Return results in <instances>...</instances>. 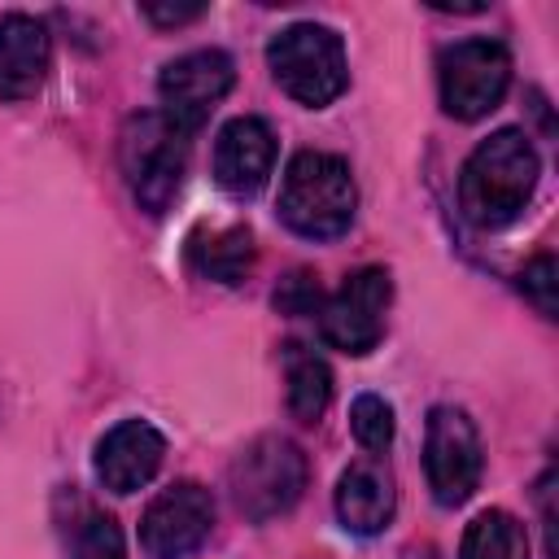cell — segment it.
<instances>
[{
	"label": "cell",
	"mask_w": 559,
	"mask_h": 559,
	"mask_svg": "<svg viewBox=\"0 0 559 559\" xmlns=\"http://www.w3.org/2000/svg\"><path fill=\"white\" fill-rule=\"evenodd\" d=\"M537 179H542V157H537L533 140L520 127L493 131L463 162V175H459L463 218L480 231L511 227L528 210Z\"/></svg>",
	"instance_id": "1"
},
{
	"label": "cell",
	"mask_w": 559,
	"mask_h": 559,
	"mask_svg": "<svg viewBox=\"0 0 559 559\" xmlns=\"http://www.w3.org/2000/svg\"><path fill=\"white\" fill-rule=\"evenodd\" d=\"M227 485H231V498L245 520H253V524L275 520L284 511H293L306 489V454L280 432L253 437L231 459Z\"/></svg>",
	"instance_id": "5"
},
{
	"label": "cell",
	"mask_w": 559,
	"mask_h": 559,
	"mask_svg": "<svg viewBox=\"0 0 559 559\" xmlns=\"http://www.w3.org/2000/svg\"><path fill=\"white\" fill-rule=\"evenodd\" d=\"M393 502H397L393 476L376 459L349 463L341 472V480H336V515H341V524L349 533H362V537L380 533L393 520Z\"/></svg>",
	"instance_id": "14"
},
{
	"label": "cell",
	"mask_w": 559,
	"mask_h": 559,
	"mask_svg": "<svg viewBox=\"0 0 559 559\" xmlns=\"http://www.w3.org/2000/svg\"><path fill=\"white\" fill-rule=\"evenodd\" d=\"M437 83H441V109L459 122H476L498 109V100L511 87V52L498 39H454L437 57Z\"/></svg>",
	"instance_id": "6"
},
{
	"label": "cell",
	"mask_w": 559,
	"mask_h": 559,
	"mask_svg": "<svg viewBox=\"0 0 559 559\" xmlns=\"http://www.w3.org/2000/svg\"><path fill=\"white\" fill-rule=\"evenodd\" d=\"M188 262L197 275L214 284H240L253 271V236L249 227H218V231H197L188 240Z\"/></svg>",
	"instance_id": "15"
},
{
	"label": "cell",
	"mask_w": 559,
	"mask_h": 559,
	"mask_svg": "<svg viewBox=\"0 0 559 559\" xmlns=\"http://www.w3.org/2000/svg\"><path fill=\"white\" fill-rule=\"evenodd\" d=\"M140 13L153 26H183V22H197L205 13V4H140Z\"/></svg>",
	"instance_id": "22"
},
{
	"label": "cell",
	"mask_w": 559,
	"mask_h": 559,
	"mask_svg": "<svg viewBox=\"0 0 559 559\" xmlns=\"http://www.w3.org/2000/svg\"><path fill=\"white\" fill-rule=\"evenodd\" d=\"M349 428L362 450H384L393 441V406L380 393H358L349 406Z\"/></svg>",
	"instance_id": "19"
},
{
	"label": "cell",
	"mask_w": 559,
	"mask_h": 559,
	"mask_svg": "<svg viewBox=\"0 0 559 559\" xmlns=\"http://www.w3.org/2000/svg\"><path fill=\"white\" fill-rule=\"evenodd\" d=\"M166 459V437L148 419H122L96 441V480L109 493H135L144 489Z\"/></svg>",
	"instance_id": "12"
},
{
	"label": "cell",
	"mask_w": 559,
	"mask_h": 559,
	"mask_svg": "<svg viewBox=\"0 0 559 559\" xmlns=\"http://www.w3.org/2000/svg\"><path fill=\"white\" fill-rule=\"evenodd\" d=\"M275 166V131L258 114L231 118L214 140V183L231 197H253Z\"/></svg>",
	"instance_id": "11"
},
{
	"label": "cell",
	"mask_w": 559,
	"mask_h": 559,
	"mask_svg": "<svg viewBox=\"0 0 559 559\" xmlns=\"http://www.w3.org/2000/svg\"><path fill=\"white\" fill-rule=\"evenodd\" d=\"M188 131L175 127L162 109H144V114H131L118 131V166H122V179L135 197L140 210L148 214H166L179 183H183V170H188Z\"/></svg>",
	"instance_id": "3"
},
{
	"label": "cell",
	"mask_w": 559,
	"mask_h": 559,
	"mask_svg": "<svg viewBox=\"0 0 559 559\" xmlns=\"http://www.w3.org/2000/svg\"><path fill=\"white\" fill-rule=\"evenodd\" d=\"M358 214V183L349 162L336 153L301 148L288 157L280 179V218L306 240H332L349 231Z\"/></svg>",
	"instance_id": "2"
},
{
	"label": "cell",
	"mask_w": 559,
	"mask_h": 559,
	"mask_svg": "<svg viewBox=\"0 0 559 559\" xmlns=\"http://www.w3.org/2000/svg\"><path fill=\"white\" fill-rule=\"evenodd\" d=\"M389 301H393V280L384 266H358L354 275H345V284L323 297L319 306V332L332 349L341 354H371L384 336V319H389Z\"/></svg>",
	"instance_id": "8"
},
{
	"label": "cell",
	"mask_w": 559,
	"mask_h": 559,
	"mask_svg": "<svg viewBox=\"0 0 559 559\" xmlns=\"http://www.w3.org/2000/svg\"><path fill=\"white\" fill-rule=\"evenodd\" d=\"M520 288H524V297L537 306V314H546V319L559 314V301H555L559 271H555V258H550V253H537V258L520 271Z\"/></svg>",
	"instance_id": "20"
},
{
	"label": "cell",
	"mask_w": 559,
	"mask_h": 559,
	"mask_svg": "<svg viewBox=\"0 0 559 559\" xmlns=\"http://www.w3.org/2000/svg\"><path fill=\"white\" fill-rule=\"evenodd\" d=\"M459 559H528V533L511 511H480L463 533Z\"/></svg>",
	"instance_id": "17"
},
{
	"label": "cell",
	"mask_w": 559,
	"mask_h": 559,
	"mask_svg": "<svg viewBox=\"0 0 559 559\" xmlns=\"http://www.w3.org/2000/svg\"><path fill=\"white\" fill-rule=\"evenodd\" d=\"M231 83H236V66L223 48H192V52L166 61L157 74L162 114L192 135L214 114V105L231 92Z\"/></svg>",
	"instance_id": "9"
},
{
	"label": "cell",
	"mask_w": 559,
	"mask_h": 559,
	"mask_svg": "<svg viewBox=\"0 0 559 559\" xmlns=\"http://www.w3.org/2000/svg\"><path fill=\"white\" fill-rule=\"evenodd\" d=\"M424 472H428V489L441 507H459L476 493L480 472H485V450H480V432L467 411H459V406L428 411Z\"/></svg>",
	"instance_id": "7"
},
{
	"label": "cell",
	"mask_w": 559,
	"mask_h": 559,
	"mask_svg": "<svg viewBox=\"0 0 559 559\" xmlns=\"http://www.w3.org/2000/svg\"><path fill=\"white\" fill-rule=\"evenodd\" d=\"M275 306L280 310H293V314H306V310H319L323 297H319V284H310V275H293L288 288L275 293Z\"/></svg>",
	"instance_id": "21"
},
{
	"label": "cell",
	"mask_w": 559,
	"mask_h": 559,
	"mask_svg": "<svg viewBox=\"0 0 559 559\" xmlns=\"http://www.w3.org/2000/svg\"><path fill=\"white\" fill-rule=\"evenodd\" d=\"M214 528V498L197 480L166 485L140 515V546L153 559H188Z\"/></svg>",
	"instance_id": "10"
},
{
	"label": "cell",
	"mask_w": 559,
	"mask_h": 559,
	"mask_svg": "<svg viewBox=\"0 0 559 559\" xmlns=\"http://www.w3.org/2000/svg\"><path fill=\"white\" fill-rule=\"evenodd\" d=\"M266 66H271L275 83L297 105H310V109L332 105L349 87L345 44L332 26H319V22H293L280 35H271Z\"/></svg>",
	"instance_id": "4"
},
{
	"label": "cell",
	"mask_w": 559,
	"mask_h": 559,
	"mask_svg": "<svg viewBox=\"0 0 559 559\" xmlns=\"http://www.w3.org/2000/svg\"><path fill=\"white\" fill-rule=\"evenodd\" d=\"M284 384H288V411L301 424H314L332 402V371L314 349L301 345L284 349Z\"/></svg>",
	"instance_id": "16"
},
{
	"label": "cell",
	"mask_w": 559,
	"mask_h": 559,
	"mask_svg": "<svg viewBox=\"0 0 559 559\" xmlns=\"http://www.w3.org/2000/svg\"><path fill=\"white\" fill-rule=\"evenodd\" d=\"M70 559H127V542L114 515L87 511L70 537Z\"/></svg>",
	"instance_id": "18"
},
{
	"label": "cell",
	"mask_w": 559,
	"mask_h": 559,
	"mask_svg": "<svg viewBox=\"0 0 559 559\" xmlns=\"http://www.w3.org/2000/svg\"><path fill=\"white\" fill-rule=\"evenodd\" d=\"M52 61L48 26L31 13L0 17V100H26L39 92Z\"/></svg>",
	"instance_id": "13"
}]
</instances>
